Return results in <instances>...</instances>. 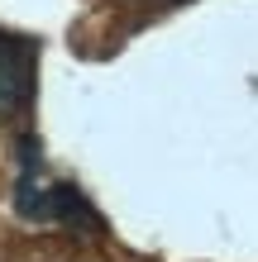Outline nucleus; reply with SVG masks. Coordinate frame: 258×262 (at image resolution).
<instances>
[{
    "label": "nucleus",
    "mask_w": 258,
    "mask_h": 262,
    "mask_svg": "<svg viewBox=\"0 0 258 262\" xmlns=\"http://www.w3.org/2000/svg\"><path fill=\"white\" fill-rule=\"evenodd\" d=\"M34 91V43L0 29V115L19 110Z\"/></svg>",
    "instance_id": "1"
}]
</instances>
